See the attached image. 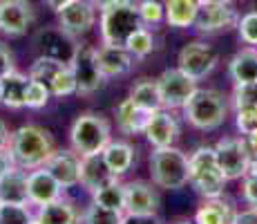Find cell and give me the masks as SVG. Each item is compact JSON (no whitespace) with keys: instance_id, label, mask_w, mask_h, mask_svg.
<instances>
[{"instance_id":"6da1fadb","label":"cell","mask_w":257,"mask_h":224,"mask_svg":"<svg viewBox=\"0 0 257 224\" xmlns=\"http://www.w3.org/2000/svg\"><path fill=\"white\" fill-rule=\"evenodd\" d=\"M7 148L18 168L34 171V168L45 166L49 157L56 153V141L47 128L27 123V126H21L18 130L12 132Z\"/></svg>"},{"instance_id":"7a4b0ae2","label":"cell","mask_w":257,"mask_h":224,"mask_svg":"<svg viewBox=\"0 0 257 224\" xmlns=\"http://www.w3.org/2000/svg\"><path fill=\"white\" fill-rule=\"evenodd\" d=\"M184 117L197 130H217L228 117V97L212 88H197L184 108Z\"/></svg>"},{"instance_id":"3957f363","label":"cell","mask_w":257,"mask_h":224,"mask_svg":"<svg viewBox=\"0 0 257 224\" xmlns=\"http://www.w3.org/2000/svg\"><path fill=\"white\" fill-rule=\"evenodd\" d=\"M101 41L103 45H123L127 38L143 27L137 0H116L114 5L101 12Z\"/></svg>"},{"instance_id":"277c9868","label":"cell","mask_w":257,"mask_h":224,"mask_svg":"<svg viewBox=\"0 0 257 224\" xmlns=\"http://www.w3.org/2000/svg\"><path fill=\"white\" fill-rule=\"evenodd\" d=\"M112 141V126L98 112H81L70 128V143L81 157L98 155Z\"/></svg>"},{"instance_id":"5b68a950","label":"cell","mask_w":257,"mask_h":224,"mask_svg":"<svg viewBox=\"0 0 257 224\" xmlns=\"http://www.w3.org/2000/svg\"><path fill=\"white\" fill-rule=\"evenodd\" d=\"M188 175H190V186L206 200L219 197L228 182L217 164L215 148L210 146H199L188 155Z\"/></svg>"},{"instance_id":"8992f818","label":"cell","mask_w":257,"mask_h":224,"mask_svg":"<svg viewBox=\"0 0 257 224\" xmlns=\"http://www.w3.org/2000/svg\"><path fill=\"white\" fill-rule=\"evenodd\" d=\"M150 175L152 184L166 191H179L190 184L188 175V155L175 146L155 148L150 155Z\"/></svg>"},{"instance_id":"52a82bcc","label":"cell","mask_w":257,"mask_h":224,"mask_svg":"<svg viewBox=\"0 0 257 224\" xmlns=\"http://www.w3.org/2000/svg\"><path fill=\"white\" fill-rule=\"evenodd\" d=\"M34 47H36L38 56L72 65L81 45H78L76 36L67 29H63L61 25H47V27H41L34 34Z\"/></svg>"},{"instance_id":"ba28073f","label":"cell","mask_w":257,"mask_h":224,"mask_svg":"<svg viewBox=\"0 0 257 224\" xmlns=\"http://www.w3.org/2000/svg\"><path fill=\"white\" fill-rule=\"evenodd\" d=\"M212 148L226 179H241L250 171V148L246 137H224Z\"/></svg>"},{"instance_id":"9c48e42d","label":"cell","mask_w":257,"mask_h":224,"mask_svg":"<svg viewBox=\"0 0 257 224\" xmlns=\"http://www.w3.org/2000/svg\"><path fill=\"white\" fill-rule=\"evenodd\" d=\"M177 63L184 74H188L195 81H201V79L210 77L212 69L219 63V56H217L215 47L206 41H190L186 43L184 47L179 49V56H177Z\"/></svg>"},{"instance_id":"30bf717a","label":"cell","mask_w":257,"mask_h":224,"mask_svg":"<svg viewBox=\"0 0 257 224\" xmlns=\"http://www.w3.org/2000/svg\"><path fill=\"white\" fill-rule=\"evenodd\" d=\"M157 86H159L164 108H168V110H179V108H184L186 103L190 101L192 94L197 92V81L190 79L188 74H184L179 67L161 72L159 79H157Z\"/></svg>"},{"instance_id":"8fae6325","label":"cell","mask_w":257,"mask_h":224,"mask_svg":"<svg viewBox=\"0 0 257 224\" xmlns=\"http://www.w3.org/2000/svg\"><path fill=\"white\" fill-rule=\"evenodd\" d=\"M72 69H74V77H76V94L90 97V94H94L105 83V74H103L96 58V47L81 45L72 61Z\"/></svg>"},{"instance_id":"7c38bea8","label":"cell","mask_w":257,"mask_h":224,"mask_svg":"<svg viewBox=\"0 0 257 224\" xmlns=\"http://www.w3.org/2000/svg\"><path fill=\"white\" fill-rule=\"evenodd\" d=\"M36 21V12L29 0H0V34L9 38L25 36Z\"/></svg>"},{"instance_id":"4fadbf2b","label":"cell","mask_w":257,"mask_h":224,"mask_svg":"<svg viewBox=\"0 0 257 224\" xmlns=\"http://www.w3.org/2000/svg\"><path fill=\"white\" fill-rule=\"evenodd\" d=\"M143 134H146L148 143L152 148H168L175 146V141L179 139V123H177V117L172 114V110L168 108H159V110L150 112L146 121V128H143Z\"/></svg>"},{"instance_id":"5bb4252c","label":"cell","mask_w":257,"mask_h":224,"mask_svg":"<svg viewBox=\"0 0 257 224\" xmlns=\"http://www.w3.org/2000/svg\"><path fill=\"white\" fill-rule=\"evenodd\" d=\"M237 12L230 5H215V3H201L199 12H197L195 25L199 34H217V32H226L230 27H237Z\"/></svg>"},{"instance_id":"9a60e30c","label":"cell","mask_w":257,"mask_h":224,"mask_svg":"<svg viewBox=\"0 0 257 224\" xmlns=\"http://www.w3.org/2000/svg\"><path fill=\"white\" fill-rule=\"evenodd\" d=\"M56 16H58V25L63 29H67L74 36H81V34L90 32L94 23H96V7L90 0H72Z\"/></svg>"},{"instance_id":"2e32d148","label":"cell","mask_w":257,"mask_h":224,"mask_svg":"<svg viewBox=\"0 0 257 224\" xmlns=\"http://www.w3.org/2000/svg\"><path fill=\"white\" fill-rule=\"evenodd\" d=\"M161 206L159 191L155 184L135 179L125 184V213H139V215H152Z\"/></svg>"},{"instance_id":"e0dca14e","label":"cell","mask_w":257,"mask_h":224,"mask_svg":"<svg viewBox=\"0 0 257 224\" xmlns=\"http://www.w3.org/2000/svg\"><path fill=\"white\" fill-rule=\"evenodd\" d=\"M63 191L65 188L56 182V177L43 168H34V171L27 173V193H29V204L34 206H43V204H49L54 200H61Z\"/></svg>"},{"instance_id":"ac0fdd59","label":"cell","mask_w":257,"mask_h":224,"mask_svg":"<svg viewBox=\"0 0 257 224\" xmlns=\"http://www.w3.org/2000/svg\"><path fill=\"white\" fill-rule=\"evenodd\" d=\"M81 162L83 157L74 148H70V151H58L56 148V153L49 157L45 168L56 177V182L63 188H72L81 184Z\"/></svg>"},{"instance_id":"d6986e66","label":"cell","mask_w":257,"mask_h":224,"mask_svg":"<svg viewBox=\"0 0 257 224\" xmlns=\"http://www.w3.org/2000/svg\"><path fill=\"white\" fill-rule=\"evenodd\" d=\"M116 179H121V177H116L114 173H112V168L107 166L103 153L83 157V162H81V186L83 188L94 193V191H98V188L107 186V184L116 182Z\"/></svg>"},{"instance_id":"ffe728a7","label":"cell","mask_w":257,"mask_h":224,"mask_svg":"<svg viewBox=\"0 0 257 224\" xmlns=\"http://www.w3.org/2000/svg\"><path fill=\"white\" fill-rule=\"evenodd\" d=\"M96 58H98V65H101L103 74H105V79L123 77V74L130 72L132 63H135V56L123 45H101L96 49Z\"/></svg>"},{"instance_id":"44dd1931","label":"cell","mask_w":257,"mask_h":224,"mask_svg":"<svg viewBox=\"0 0 257 224\" xmlns=\"http://www.w3.org/2000/svg\"><path fill=\"white\" fill-rule=\"evenodd\" d=\"M29 74L23 72H9L7 77L0 79V103L5 108H12V110H21L25 108V101H27V90H29Z\"/></svg>"},{"instance_id":"7402d4cb","label":"cell","mask_w":257,"mask_h":224,"mask_svg":"<svg viewBox=\"0 0 257 224\" xmlns=\"http://www.w3.org/2000/svg\"><path fill=\"white\" fill-rule=\"evenodd\" d=\"M0 204H29L25 168L14 166L0 177Z\"/></svg>"},{"instance_id":"603a6c76","label":"cell","mask_w":257,"mask_h":224,"mask_svg":"<svg viewBox=\"0 0 257 224\" xmlns=\"http://www.w3.org/2000/svg\"><path fill=\"white\" fill-rule=\"evenodd\" d=\"M114 117H116L118 130L123 134H143V128H146V121H148V117H150V112L141 110V108L127 97L114 108Z\"/></svg>"},{"instance_id":"cb8c5ba5","label":"cell","mask_w":257,"mask_h":224,"mask_svg":"<svg viewBox=\"0 0 257 224\" xmlns=\"http://www.w3.org/2000/svg\"><path fill=\"white\" fill-rule=\"evenodd\" d=\"M103 157H105L107 166L112 168L116 177H123L137 164V151L127 141H110L103 151Z\"/></svg>"},{"instance_id":"d4e9b609","label":"cell","mask_w":257,"mask_h":224,"mask_svg":"<svg viewBox=\"0 0 257 224\" xmlns=\"http://www.w3.org/2000/svg\"><path fill=\"white\" fill-rule=\"evenodd\" d=\"M201 0H164L166 23L177 29H188L195 25Z\"/></svg>"},{"instance_id":"484cf974","label":"cell","mask_w":257,"mask_h":224,"mask_svg":"<svg viewBox=\"0 0 257 224\" xmlns=\"http://www.w3.org/2000/svg\"><path fill=\"white\" fill-rule=\"evenodd\" d=\"M235 215L233 204L224 197H210L197 208L195 224H230Z\"/></svg>"},{"instance_id":"4316f807","label":"cell","mask_w":257,"mask_h":224,"mask_svg":"<svg viewBox=\"0 0 257 224\" xmlns=\"http://www.w3.org/2000/svg\"><path fill=\"white\" fill-rule=\"evenodd\" d=\"M36 217L41 224H78L81 222V215H78L76 206H74L72 202L63 200V197L38 206Z\"/></svg>"},{"instance_id":"83f0119b","label":"cell","mask_w":257,"mask_h":224,"mask_svg":"<svg viewBox=\"0 0 257 224\" xmlns=\"http://www.w3.org/2000/svg\"><path fill=\"white\" fill-rule=\"evenodd\" d=\"M228 74L233 83H248L257 81V47H244L230 58Z\"/></svg>"},{"instance_id":"f1b7e54d","label":"cell","mask_w":257,"mask_h":224,"mask_svg":"<svg viewBox=\"0 0 257 224\" xmlns=\"http://www.w3.org/2000/svg\"><path fill=\"white\" fill-rule=\"evenodd\" d=\"M130 99L146 112H155L159 108H164L157 79H139L130 90Z\"/></svg>"},{"instance_id":"f546056e","label":"cell","mask_w":257,"mask_h":224,"mask_svg":"<svg viewBox=\"0 0 257 224\" xmlns=\"http://www.w3.org/2000/svg\"><path fill=\"white\" fill-rule=\"evenodd\" d=\"M63 67H65V63L52 61V58H45V56H38L36 61L32 63V67H29V79H32V81L43 83V86L52 92L54 81H56V77L61 74Z\"/></svg>"},{"instance_id":"4dcf8cb0","label":"cell","mask_w":257,"mask_h":224,"mask_svg":"<svg viewBox=\"0 0 257 224\" xmlns=\"http://www.w3.org/2000/svg\"><path fill=\"white\" fill-rule=\"evenodd\" d=\"M125 211H116V208H107L103 204L94 202L83 211L81 222L83 224H123Z\"/></svg>"},{"instance_id":"1f68e13d","label":"cell","mask_w":257,"mask_h":224,"mask_svg":"<svg viewBox=\"0 0 257 224\" xmlns=\"http://www.w3.org/2000/svg\"><path fill=\"white\" fill-rule=\"evenodd\" d=\"M92 200L103 204L107 208H116V211H125V184H121V179L107 184V186L98 188L92 193Z\"/></svg>"},{"instance_id":"d6a6232c","label":"cell","mask_w":257,"mask_h":224,"mask_svg":"<svg viewBox=\"0 0 257 224\" xmlns=\"http://www.w3.org/2000/svg\"><path fill=\"white\" fill-rule=\"evenodd\" d=\"M125 47L135 58H146L155 49V36H152V32L148 27H141L127 38Z\"/></svg>"},{"instance_id":"836d02e7","label":"cell","mask_w":257,"mask_h":224,"mask_svg":"<svg viewBox=\"0 0 257 224\" xmlns=\"http://www.w3.org/2000/svg\"><path fill=\"white\" fill-rule=\"evenodd\" d=\"M233 108L235 110H257V81L235 83Z\"/></svg>"},{"instance_id":"e575fe53","label":"cell","mask_w":257,"mask_h":224,"mask_svg":"<svg viewBox=\"0 0 257 224\" xmlns=\"http://www.w3.org/2000/svg\"><path fill=\"white\" fill-rule=\"evenodd\" d=\"M143 27H157L166 21V7L159 0H137Z\"/></svg>"},{"instance_id":"d590c367","label":"cell","mask_w":257,"mask_h":224,"mask_svg":"<svg viewBox=\"0 0 257 224\" xmlns=\"http://www.w3.org/2000/svg\"><path fill=\"white\" fill-rule=\"evenodd\" d=\"M34 213L27 204H0V224H32Z\"/></svg>"},{"instance_id":"8d00e7d4","label":"cell","mask_w":257,"mask_h":224,"mask_svg":"<svg viewBox=\"0 0 257 224\" xmlns=\"http://www.w3.org/2000/svg\"><path fill=\"white\" fill-rule=\"evenodd\" d=\"M70 94H76V77H74L72 65H65L52 86V97L63 99V97H70Z\"/></svg>"},{"instance_id":"74e56055","label":"cell","mask_w":257,"mask_h":224,"mask_svg":"<svg viewBox=\"0 0 257 224\" xmlns=\"http://www.w3.org/2000/svg\"><path fill=\"white\" fill-rule=\"evenodd\" d=\"M237 32H239V41L257 47V12H248L237 21Z\"/></svg>"},{"instance_id":"f35d334b","label":"cell","mask_w":257,"mask_h":224,"mask_svg":"<svg viewBox=\"0 0 257 224\" xmlns=\"http://www.w3.org/2000/svg\"><path fill=\"white\" fill-rule=\"evenodd\" d=\"M49 97H52V92H49L43 83L32 81L29 83V90H27V101H25V108H29V110H41V108H45L49 103Z\"/></svg>"},{"instance_id":"ab89813d","label":"cell","mask_w":257,"mask_h":224,"mask_svg":"<svg viewBox=\"0 0 257 224\" xmlns=\"http://www.w3.org/2000/svg\"><path fill=\"white\" fill-rule=\"evenodd\" d=\"M241 195L248 206L257 208V168H250L244 177H241Z\"/></svg>"},{"instance_id":"60d3db41","label":"cell","mask_w":257,"mask_h":224,"mask_svg":"<svg viewBox=\"0 0 257 224\" xmlns=\"http://www.w3.org/2000/svg\"><path fill=\"white\" fill-rule=\"evenodd\" d=\"M235 123L244 137L253 134L257 130V110H235Z\"/></svg>"},{"instance_id":"b9f144b4","label":"cell","mask_w":257,"mask_h":224,"mask_svg":"<svg viewBox=\"0 0 257 224\" xmlns=\"http://www.w3.org/2000/svg\"><path fill=\"white\" fill-rule=\"evenodd\" d=\"M9 72H14V54L3 41H0V79L7 77Z\"/></svg>"},{"instance_id":"7bdbcfd3","label":"cell","mask_w":257,"mask_h":224,"mask_svg":"<svg viewBox=\"0 0 257 224\" xmlns=\"http://www.w3.org/2000/svg\"><path fill=\"white\" fill-rule=\"evenodd\" d=\"M230 224H257V208L248 206V208H241V211H235Z\"/></svg>"},{"instance_id":"ee69618b","label":"cell","mask_w":257,"mask_h":224,"mask_svg":"<svg viewBox=\"0 0 257 224\" xmlns=\"http://www.w3.org/2000/svg\"><path fill=\"white\" fill-rule=\"evenodd\" d=\"M123 224H164L157 217V213L152 215H139V213H125L123 217Z\"/></svg>"},{"instance_id":"f6af8a7d","label":"cell","mask_w":257,"mask_h":224,"mask_svg":"<svg viewBox=\"0 0 257 224\" xmlns=\"http://www.w3.org/2000/svg\"><path fill=\"white\" fill-rule=\"evenodd\" d=\"M14 166H16V164H14L9 148H0V177H3L7 171H12Z\"/></svg>"},{"instance_id":"bcb514c9","label":"cell","mask_w":257,"mask_h":224,"mask_svg":"<svg viewBox=\"0 0 257 224\" xmlns=\"http://www.w3.org/2000/svg\"><path fill=\"white\" fill-rule=\"evenodd\" d=\"M246 141H248V148H250V168H257V130L253 134H248Z\"/></svg>"},{"instance_id":"7dc6e473","label":"cell","mask_w":257,"mask_h":224,"mask_svg":"<svg viewBox=\"0 0 257 224\" xmlns=\"http://www.w3.org/2000/svg\"><path fill=\"white\" fill-rule=\"evenodd\" d=\"M9 137H12V132H9L7 123L0 119V148H7L9 146Z\"/></svg>"},{"instance_id":"c3c4849f","label":"cell","mask_w":257,"mask_h":224,"mask_svg":"<svg viewBox=\"0 0 257 224\" xmlns=\"http://www.w3.org/2000/svg\"><path fill=\"white\" fill-rule=\"evenodd\" d=\"M43 3H45L47 7L52 9V12H56V14H58V12H61L63 7H65L67 3H72V0H43Z\"/></svg>"},{"instance_id":"681fc988","label":"cell","mask_w":257,"mask_h":224,"mask_svg":"<svg viewBox=\"0 0 257 224\" xmlns=\"http://www.w3.org/2000/svg\"><path fill=\"white\" fill-rule=\"evenodd\" d=\"M90 3H92L96 9H101V12H103V9H105V7H110V5H114L116 0H90Z\"/></svg>"},{"instance_id":"f907efd6","label":"cell","mask_w":257,"mask_h":224,"mask_svg":"<svg viewBox=\"0 0 257 224\" xmlns=\"http://www.w3.org/2000/svg\"><path fill=\"white\" fill-rule=\"evenodd\" d=\"M201 3H215V5H230V0H201Z\"/></svg>"},{"instance_id":"816d5d0a","label":"cell","mask_w":257,"mask_h":224,"mask_svg":"<svg viewBox=\"0 0 257 224\" xmlns=\"http://www.w3.org/2000/svg\"><path fill=\"white\" fill-rule=\"evenodd\" d=\"M175 224H195V222H190V220H179V222H175Z\"/></svg>"}]
</instances>
